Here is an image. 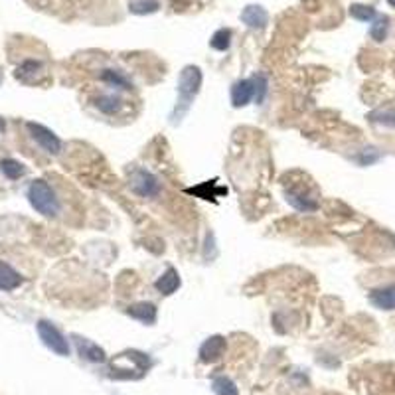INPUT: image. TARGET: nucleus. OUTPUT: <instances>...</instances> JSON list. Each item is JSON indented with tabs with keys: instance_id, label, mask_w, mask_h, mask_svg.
I'll list each match as a JSON object with an SVG mask.
<instances>
[{
	"instance_id": "24",
	"label": "nucleus",
	"mask_w": 395,
	"mask_h": 395,
	"mask_svg": "<svg viewBox=\"0 0 395 395\" xmlns=\"http://www.w3.org/2000/svg\"><path fill=\"white\" fill-rule=\"evenodd\" d=\"M387 2H389V4H392V6H395V0H387Z\"/></svg>"
},
{
	"instance_id": "23",
	"label": "nucleus",
	"mask_w": 395,
	"mask_h": 395,
	"mask_svg": "<svg viewBox=\"0 0 395 395\" xmlns=\"http://www.w3.org/2000/svg\"><path fill=\"white\" fill-rule=\"evenodd\" d=\"M4 128H6V123H4V119L0 117V133H4Z\"/></svg>"
},
{
	"instance_id": "5",
	"label": "nucleus",
	"mask_w": 395,
	"mask_h": 395,
	"mask_svg": "<svg viewBox=\"0 0 395 395\" xmlns=\"http://www.w3.org/2000/svg\"><path fill=\"white\" fill-rule=\"evenodd\" d=\"M200 83H202V74H200V69L194 67V65H188V67L182 72V76H180L178 81V97H180L178 105L188 107L192 99H194V95H196L198 90H200Z\"/></svg>"
},
{
	"instance_id": "8",
	"label": "nucleus",
	"mask_w": 395,
	"mask_h": 395,
	"mask_svg": "<svg viewBox=\"0 0 395 395\" xmlns=\"http://www.w3.org/2000/svg\"><path fill=\"white\" fill-rule=\"evenodd\" d=\"M368 301L380 310H395V280L373 285L368 291Z\"/></svg>"
},
{
	"instance_id": "18",
	"label": "nucleus",
	"mask_w": 395,
	"mask_h": 395,
	"mask_svg": "<svg viewBox=\"0 0 395 395\" xmlns=\"http://www.w3.org/2000/svg\"><path fill=\"white\" fill-rule=\"evenodd\" d=\"M231 30L230 28H219L216 34L212 36V40H210V44H212V48L217 51H226L228 48H230L231 44Z\"/></svg>"
},
{
	"instance_id": "7",
	"label": "nucleus",
	"mask_w": 395,
	"mask_h": 395,
	"mask_svg": "<svg viewBox=\"0 0 395 395\" xmlns=\"http://www.w3.org/2000/svg\"><path fill=\"white\" fill-rule=\"evenodd\" d=\"M128 186H131V190L135 192L137 196H140V198H153V196H156V194L160 192L158 180L154 178L151 172L140 170V168L133 170Z\"/></svg>"
},
{
	"instance_id": "21",
	"label": "nucleus",
	"mask_w": 395,
	"mask_h": 395,
	"mask_svg": "<svg viewBox=\"0 0 395 395\" xmlns=\"http://www.w3.org/2000/svg\"><path fill=\"white\" fill-rule=\"evenodd\" d=\"M158 8V2L156 0H135L128 4V10L135 14H146L154 12Z\"/></svg>"
},
{
	"instance_id": "19",
	"label": "nucleus",
	"mask_w": 395,
	"mask_h": 395,
	"mask_svg": "<svg viewBox=\"0 0 395 395\" xmlns=\"http://www.w3.org/2000/svg\"><path fill=\"white\" fill-rule=\"evenodd\" d=\"M212 387H214V392H216L217 395H239L235 383L231 382L230 378H226V376L216 378V380L212 382Z\"/></svg>"
},
{
	"instance_id": "4",
	"label": "nucleus",
	"mask_w": 395,
	"mask_h": 395,
	"mask_svg": "<svg viewBox=\"0 0 395 395\" xmlns=\"http://www.w3.org/2000/svg\"><path fill=\"white\" fill-rule=\"evenodd\" d=\"M38 334L40 338H42V342L48 346L51 352H56L58 356H69V344H67L65 336L58 330L51 322H48V320H40Z\"/></svg>"
},
{
	"instance_id": "15",
	"label": "nucleus",
	"mask_w": 395,
	"mask_h": 395,
	"mask_svg": "<svg viewBox=\"0 0 395 395\" xmlns=\"http://www.w3.org/2000/svg\"><path fill=\"white\" fill-rule=\"evenodd\" d=\"M178 287H180V277L178 273H176V269L172 267H168V271H166L165 275L156 280V289H158L162 294H172Z\"/></svg>"
},
{
	"instance_id": "13",
	"label": "nucleus",
	"mask_w": 395,
	"mask_h": 395,
	"mask_svg": "<svg viewBox=\"0 0 395 395\" xmlns=\"http://www.w3.org/2000/svg\"><path fill=\"white\" fill-rule=\"evenodd\" d=\"M226 350V340L221 336H214V338H208L202 348H200V360L202 362H214L217 358H221Z\"/></svg>"
},
{
	"instance_id": "12",
	"label": "nucleus",
	"mask_w": 395,
	"mask_h": 395,
	"mask_svg": "<svg viewBox=\"0 0 395 395\" xmlns=\"http://www.w3.org/2000/svg\"><path fill=\"white\" fill-rule=\"evenodd\" d=\"M242 20L249 28H265V24L269 22V14L263 6H245L242 12Z\"/></svg>"
},
{
	"instance_id": "16",
	"label": "nucleus",
	"mask_w": 395,
	"mask_h": 395,
	"mask_svg": "<svg viewBox=\"0 0 395 395\" xmlns=\"http://www.w3.org/2000/svg\"><path fill=\"white\" fill-rule=\"evenodd\" d=\"M77 348H79L81 358H85L90 362H105V352L90 340H77Z\"/></svg>"
},
{
	"instance_id": "11",
	"label": "nucleus",
	"mask_w": 395,
	"mask_h": 395,
	"mask_svg": "<svg viewBox=\"0 0 395 395\" xmlns=\"http://www.w3.org/2000/svg\"><path fill=\"white\" fill-rule=\"evenodd\" d=\"M22 280H24L22 275L16 269H12L4 261H0V291H6V293L16 291L22 285Z\"/></svg>"
},
{
	"instance_id": "14",
	"label": "nucleus",
	"mask_w": 395,
	"mask_h": 395,
	"mask_svg": "<svg viewBox=\"0 0 395 395\" xmlns=\"http://www.w3.org/2000/svg\"><path fill=\"white\" fill-rule=\"evenodd\" d=\"M127 312L133 319L140 320L144 324H154L156 322V306L153 303H137V305L128 306Z\"/></svg>"
},
{
	"instance_id": "1",
	"label": "nucleus",
	"mask_w": 395,
	"mask_h": 395,
	"mask_svg": "<svg viewBox=\"0 0 395 395\" xmlns=\"http://www.w3.org/2000/svg\"><path fill=\"white\" fill-rule=\"evenodd\" d=\"M133 91L121 90V87H113L99 81V87L91 90L90 93V105L95 107V111L99 115L107 117V119H131L135 117V103L131 99Z\"/></svg>"
},
{
	"instance_id": "2",
	"label": "nucleus",
	"mask_w": 395,
	"mask_h": 395,
	"mask_svg": "<svg viewBox=\"0 0 395 395\" xmlns=\"http://www.w3.org/2000/svg\"><path fill=\"white\" fill-rule=\"evenodd\" d=\"M28 202L46 217H58L62 214V200L48 180H34L28 186Z\"/></svg>"
},
{
	"instance_id": "3",
	"label": "nucleus",
	"mask_w": 395,
	"mask_h": 395,
	"mask_svg": "<svg viewBox=\"0 0 395 395\" xmlns=\"http://www.w3.org/2000/svg\"><path fill=\"white\" fill-rule=\"evenodd\" d=\"M151 362L149 358L140 352H127L121 354L111 362V378H119V380H139L142 378L146 370H149Z\"/></svg>"
},
{
	"instance_id": "6",
	"label": "nucleus",
	"mask_w": 395,
	"mask_h": 395,
	"mask_svg": "<svg viewBox=\"0 0 395 395\" xmlns=\"http://www.w3.org/2000/svg\"><path fill=\"white\" fill-rule=\"evenodd\" d=\"M26 128H28V133H30L32 140L38 144L44 153L51 154V156L60 154V151H62V140L58 139L50 128L42 127L38 123H26Z\"/></svg>"
},
{
	"instance_id": "17",
	"label": "nucleus",
	"mask_w": 395,
	"mask_h": 395,
	"mask_svg": "<svg viewBox=\"0 0 395 395\" xmlns=\"http://www.w3.org/2000/svg\"><path fill=\"white\" fill-rule=\"evenodd\" d=\"M0 170L8 180H18L26 174V166L18 160H12V158H4L0 162Z\"/></svg>"
},
{
	"instance_id": "9",
	"label": "nucleus",
	"mask_w": 395,
	"mask_h": 395,
	"mask_svg": "<svg viewBox=\"0 0 395 395\" xmlns=\"http://www.w3.org/2000/svg\"><path fill=\"white\" fill-rule=\"evenodd\" d=\"M265 79L263 77H253V79H242V81H237L235 85H233V90H231V101L235 107H243V105H247V103L251 101L253 97H257V101H259V95H257V87L263 83Z\"/></svg>"
},
{
	"instance_id": "22",
	"label": "nucleus",
	"mask_w": 395,
	"mask_h": 395,
	"mask_svg": "<svg viewBox=\"0 0 395 395\" xmlns=\"http://www.w3.org/2000/svg\"><path fill=\"white\" fill-rule=\"evenodd\" d=\"M389 20L383 16V18H380L376 24L371 26V30H370V34H371V38L376 40V42H382L383 38H385V34H387V28H389V24H387Z\"/></svg>"
},
{
	"instance_id": "25",
	"label": "nucleus",
	"mask_w": 395,
	"mask_h": 395,
	"mask_svg": "<svg viewBox=\"0 0 395 395\" xmlns=\"http://www.w3.org/2000/svg\"><path fill=\"white\" fill-rule=\"evenodd\" d=\"M0 81H2V72H0Z\"/></svg>"
},
{
	"instance_id": "10",
	"label": "nucleus",
	"mask_w": 395,
	"mask_h": 395,
	"mask_svg": "<svg viewBox=\"0 0 395 395\" xmlns=\"http://www.w3.org/2000/svg\"><path fill=\"white\" fill-rule=\"evenodd\" d=\"M14 76L18 77L24 83H40L46 76V67L38 60H26L16 67Z\"/></svg>"
},
{
	"instance_id": "20",
	"label": "nucleus",
	"mask_w": 395,
	"mask_h": 395,
	"mask_svg": "<svg viewBox=\"0 0 395 395\" xmlns=\"http://www.w3.org/2000/svg\"><path fill=\"white\" fill-rule=\"evenodd\" d=\"M350 14L356 18V20H362V22H370L376 18V10L371 6H366V4H354L350 8Z\"/></svg>"
}]
</instances>
